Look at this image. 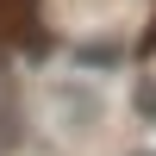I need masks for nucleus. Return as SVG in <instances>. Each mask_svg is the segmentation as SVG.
<instances>
[{
	"label": "nucleus",
	"mask_w": 156,
	"mask_h": 156,
	"mask_svg": "<svg viewBox=\"0 0 156 156\" xmlns=\"http://www.w3.org/2000/svg\"><path fill=\"white\" fill-rule=\"evenodd\" d=\"M0 44L6 50H44L37 0H0Z\"/></svg>",
	"instance_id": "1"
},
{
	"label": "nucleus",
	"mask_w": 156,
	"mask_h": 156,
	"mask_svg": "<svg viewBox=\"0 0 156 156\" xmlns=\"http://www.w3.org/2000/svg\"><path fill=\"white\" fill-rule=\"evenodd\" d=\"M144 50H156V19H150V31H144Z\"/></svg>",
	"instance_id": "2"
},
{
	"label": "nucleus",
	"mask_w": 156,
	"mask_h": 156,
	"mask_svg": "<svg viewBox=\"0 0 156 156\" xmlns=\"http://www.w3.org/2000/svg\"><path fill=\"white\" fill-rule=\"evenodd\" d=\"M131 156H156V150H131Z\"/></svg>",
	"instance_id": "3"
}]
</instances>
